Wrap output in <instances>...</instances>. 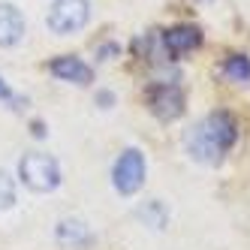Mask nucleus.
Instances as JSON below:
<instances>
[{
	"mask_svg": "<svg viewBox=\"0 0 250 250\" xmlns=\"http://www.w3.org/2000/svg\"><path fill=\"white\" fill-rule=\"evenodd\" d=\"M148 103H151V112L163 121H172L184 112V94L178 84H154L148 91Z\"/></svg>",
	"mask_w": 250,
	"mask_h": 250,
	"instance_id": "nucleus-5",
	"label": "nucleus"
},
{
	"mask_svg": "<svg viewBox=\"0 0 250 250\" xmlns=\"http://www.w3.org/2000/svg\"><path fill=\"white\" fill-rule=\"evenodd\" d=\"M51 73H55L61 82H76V84H87L91 82V66H87L84 61H79V58H69V55H63V58H55L51 61Z\"/></svg>",
	"mask_w": 250,
	"mask_h": 250,
	"instance_id": "nucleus-7",
	"label": "nucleus"
},
{
	"mask_svg": "<svg viewBox=\"0 0 250 250\" xmlns=\"http://www.w3.org/2000/svg\"><path fill=\"white\" fill-rule=\"evenodd\" d=\"M55 235L63 247H91L94 235H91V229H87L82 220H61L58 229H55Z\"/></svg>",
	"mask_w": 250,
	"mask_h": 250,
	"instance_id": "nucleus-9",
	"label": "nucleus"
},
{
	"mask_svg": "<svg viewBox=\"0 0 250 250\" xmlns=\"http://www.w3.org/2000/svg\"><path fill=\"white\" fill-rule=\"evenodd\" d=\"M0 100H3V103H15V94L9 91V84L3 79H0Z\"/></svg>",
	"mask_w": 250,
	"mask_h": 250,
	"instance_id": "nucleus-13",
	"label": "nucleus"
},
{
	"mask_svg": "<svg viewBox=\"0 0 250 250\" xmlns=\"http://www.w3.org/2000/svg\"><path fill=\"white\" fill-rule=\"evenodd\" d=\"M24 37V19L12 3H0V45H15Z\"/></svg>",
	"mask_w": 250,
	"mask_h": 250,
	"instance_id": "nucleus-8",
	"label": "nucleus"
},
{
	"mask_svg": "<svg viewBox=\"0 0 250 250\" xmlns=\"http://www.w3.org/2000/svg\"><path fill=\"white\" fill-rule=\"evenodd\" d=\"M91 19V3L87 0H55V3L48 6V15H45V24L66 37V33H76L87 24Z\"/></svg>",
	"mask_w": 250,
	"mask_h": 250,
	"instance_id": "nucleus-3",
	"label": "nucleus"
},
{
	"mask_svg": "<svg viewBox=\"0 0 250 250\" xmlns=\"http://www.w3.org/2000/svg\"><path fill=\"white\" fill-rule=\"evenodd\" d=\"M19 175L24 187H30L33 193H51L61 184V166L55 157H48L42 151H30L21 157L19 163Z\"/></svg>",
	"mask_w": 250,
	"mask_h": 250,
	"instance_id": "nucleus-2",
	"label": "nucleus"
},
{
	"mask_svg": "<svg viewBox=\"0 0 250 250\" xmlns=\"http://www.w3.org/2000/svg\"><path fill=\"white\" fill-rule=\"evenodd\" d=\"M15 205V184H12V178L0 169V211H6Z\"/></svg>",
	"mask_w": 250,
	"mask_h": 250,
	"instance_id": "nucleus-12",
	"label": "nucleus"
},
{
	"mask_svg": "<svg viewBox=\"0 0 250 250\" xmlns=\"http://www.w3.org/2000/svg\"><path fill=\"white\" fill-rule=\"evenodd\" d=\"M223 73H226L229 82H235V84H250V58L247 55H229Z\"/></svg>",
	"mask_w": 250,
	"mask_h": 250,
	"instance_id": "nucleus-10",
	"label": "nucleus"
},
{
	"mask_svg": "<svg viewBox=\"0 0 250 250\" xmlns=\"http://www.w3.org/2000/svg\"><path fill=\"white\" fill-rule=\"evenodd\" d=\"M139 217L145 220L151 229H163L166 220H169V211H166V205L160 202V199H151V202H145V205L139 208Z\"/></svg>",
	"mask_w": 250,
	"mask_h": 250,
	"instance_id": "nucleus-11",
	"label": "nucleus"
},
{
	"mask_svg": "<svg viewBox=\"0 0 250 250\" xmlns=\"http://www.w3.org/2000/svg\"><path fill=\"white\" fill-rule=\"evenodd\" d=\"M112 181H115V190L121 196H133L142 184H145V157H142V151L127 148L115 160Z\"/></svg>",
	"mask_w": 250,
	"mask_h": 250,
	"instance_id": "nucleus-4",
	"label": "nucleus"
},
{
	"mask_svg": "<svg viewBox=\"0 0 250 250\" xmlns=\"http://www.w3.org/2000/svg\"><path fill=\"white\" fill-rule=\"evenodd\" d=\"M238 139V127L226 112H214L208 115L202 124H196L193 133L187 136V151L193 160H199L205 166H217L223 154L235 145Z\"/></svg>",
	"mask_w": 250,
	"mask_h": 250,
	"instance_id": "nucleus-1",
	"label": "nucleus"
},
{
	"mask_svg": "<svg viewBox=\"0 0 250 250\" xmlns=\"http://www.w3.org/2000/svg\"><path fill=\"white\" fill-rule=\"evenodd\" d=\"M199 42H202V33H199V27H193V24H178V27H169L163 33V48L169 51V55L193 51Z\"/></svg>",
	"mask_w": 250,
	"mask_h": 250,
	"instance_id": "nucleus-6",
	"label": "nucleus"
}]
</instances>
